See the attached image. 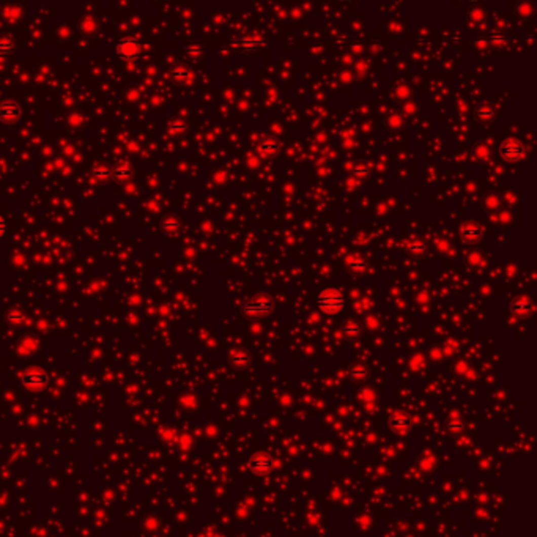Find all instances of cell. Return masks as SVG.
<instances>
[{"instance_id": "6da1fadb", "label": "cell", "mask_w": 537, "mask_h": 537, "mask_svg": "<svg viewBox=\"0 0 537 537\" xmlns=\"http://www.w3.org/2000/svg\"><path fill=\"white\" fill-rule=\"evenodd\" d=\"M115 55L119 57L120 60L123 62H133L137 60L140 54H142V45L137 38L133 36H126L117 41V45L113 48Z\"/></svg>"}, {"instance_id": "7a4b0ae2", "label": "cell", "mask_w": 537, "mask_h": 537, "mask_svg": "<svg viewBox=\"0 0 537 537\" xmlns=\"http://www.w3.org/2000/svg\"><path fill=\"white\" fill-rule=\"evenodd\" d=\"M317 304H318V308H320V311H323L326 314L339 312L340 308L343 306V295L336 288L323 290V292L318 293V296H317Z\"/></svg>"}, {"instance_id": "3957f363", "label": "cell", "mask_w": 537, "mask_h": 537, "mask_svg": "<svg viewBox=\"0 0 537 537\" xmlns=\"http://www.w3.org/2000/svg\"><path fill=\"white\" fill-rule=\"evenodd\" d=\"M49 373L45 370H27L21 375V385L28 389H41L49 383Z\"/></svg>"}, {"instance_id": "277c9868", "label": "cell", "mask_w": 537, "mask_h": 537, "mask_svg": "<svg viewBox=\"0 0 537 537\" xmlns=\"http://www.w3.org/2000/svg\"><path fill=\"white\" fill-rule=\"evenodd\" d=\"M22 117V109L16 101L5 99L0 101V122L4 123H16Z\"/></svg>"}, {"instance_id": "5b68a950", "label": "cell", "mask_w": 537, "mask_h": 537, "mask_svg": "<svg viewBox=\"0 0 537 537\" xmlns=\"http://www.w3.org/2000/svg\"><path fill=\"white\" fill-rule=\"evenodd\" d=\"M501 155L506 161H518V159L523 156V145H521L520 140H515V139L506 140L501 145Z\"/></svg>"}, {"instance_id": "8992f818", "label": "cell", "mask_w": 537, "mask_h": 537, "mask_svg": "<svg viewBox=\"0 0 537 537\" xmlns=\"http://www.w3.org/2000/svg\"><path fill=\"white\" fill-rule=\"evenodd\" d=\"M273 463H274L273 457H270L266 454H257V455H254L249 460L248 467L255 474H265V473H268L273 468Z\"/></svg>"}, {"instance_id": "52a82bcc", "label": "cell", "mask_w": 537, "mask_h": 537, "mask_svg": "<svg viewBox=\"0 0 537 537\" xmlns=\"http://www.w3.org/2000/svg\"><path fill=\"white\" fill-rule=\"evenodd\" d=\"M112 175L119 183L123 184V183H128L133 180L134 170L128 163H119V164H115V167H112Z\"/></svg>"}, {"instance_id": "ba28073f", "label": "cell", "mask_w": 537, "mask_h": 537, "mask_svg": "<svg viewBox=\"0 0 537 537\" xmlns=\"http://www.w3.org/2000/svg\"><path fill=\"white\" fill-rule=\"evenodd\" d=\"M273 309V302L270 299H254L249 301L244 306V312L252 314V315H258V314H266Z\"/></svg>"}, {"instance_id": "9c48e42d", "label": "cell", "mask_w": 537, "mask_h": 537, "mask_svg": "<svg viewBox=\"0 0 537 537\" xmlns=\"http://www.w3.org/2000/svg\"><path fill=\"white\" fill-rule=\"evenodd\" d=\"M98 28H99V25H98V22H96L93 18H84V19L79 22V25H78L79 33L84 35V36H93V35H96V33H98Z\"/></svg>"}, {"instance_id": "30bf717a", "label": "cell", "mask_w": 537, "mask_h": 537, "mask_svg": "<svg viewBox=\"0 0 537 537\" xmlns=\"http://www.w3.org/2000/svg\"><path fill=\"white\" fill-rule=\"evenodd\" d=\"M389 426H391V429L396 430V432H402V430H406L411 426V419H410L408 414L400 413V414H396L393 419H391Z\"/></svg>"}, {"instance_id": "8fae6325", "label": "cell", "mask_w": 537, "mask_h": 537, "mask_svg": "<svg viewBox=\"0 0 537 537\" xmlns=\"http://www.w3.org/2000/svg\"><path fill=\"white\" fill-rule=\"evenodd\" d=\"M92 173H93V177H95L96 180H99V181H106V180H109V178L112 177V167H109L107 164H101V163H98V164H95V166H93Z\"/></svg>"}, {"instance_id": "7c38bea8", "label": "cell", "mask_w": 537, "mask_h": 537, "mask_svg": "<svg viewBox=\"0 0 537 537\" xmlns=\"http://www.w3.org/2000/svg\"><path fill=\"white\" fill-rule=\"evenodd\" d=\"M14 46H16V43L11 36H0V60L8 57L14 51Z\"/></svg>"}, {"instance_id": "4fadbf2b", "label": "cell", "mask_w": 537, "mask_h": 537, "mask_svg": "<svg viewBox=\"0 0 537 537\" xmlns=\"http://www.w3.org/2000/svg\"><path fill=\"white\" fill-rule=\"evenodd\" d=\"M170 78H172V81H175V82H184V81H187L191 78V71L187 69L186 66H183V65L173 66L172 71H170Z\"/></svg>"}, {"instance_id": "5bb4252c", "label": "cell", "mask_w": 537, "mask_h": 537, "mask_svg": "<svg viewBox=\"0 0 537 537\" xmlns=\"http://www.w3.org/2000/svg\"><path fill=\"white\" fill-rule=\"evenodd\" d=\"M348 376H350L353 381H364L367 378V370L364 367H361V366H356V367L350 369Z\"/></svg>"}, {"instance_id": "9a60e30c", "label": "cell", "mask_w": 537, "mask_h": 537, "mask_svg": "<svg viewBox=\"0 0 537 537\" xmlns=\"http://www.w3.org/2000/svg\"><path fill=\"white\" fill-rule=\"evenodd\" d=\"M278 147H279V143L276 142V140L266 139V140H263L262 143H260L258 150L262 151V153H265V155H271V153H274L276 150H278Z\"/></svg>"}, {"instance_id": "2e32d148", "label": "cell", "mask_w": 537, "mask_h": 537, "mask_svg": "<svg viewBox=\"0 0 537 537\" xmlns=\"http://www.w3.org/2000/svg\"><path fill=\"white\" fill-rule=\"evenodd\" d=\"M511 309H512V312H514L517 317H525V315L529 312V304H528L526 301H518V302L514 304Z\"/></svg>"}, {"instance_id": "e0dca14e", "label": "cell", "mask_w": 537, "mask_h": 537, "mask_svg": "<svg viewBox=\"0 0 537 537\" xmlns=\"http://www.w3.org/2000/svg\"><path fill=\"white\" fill-rule=\"evenodd\" d=\"M24 320H25L24 314H22V312H18V311L10 312V314L7 315V322H8L10 325H21Z\"/></svg>"}, {"instance_id": "ac0fdd59", "label": "cell", "mask_w": 537, "mask_h": 537, "mask_svg": "<svg viewBox=\"0 0 537 537\" xmlns=\"http://www.w3.org/2000/svg\"><path fill=\"white\" fill-rule=\"evenodd\" d=\"M232 362H234V364L238 366V367H243V366H246L249 362V356L246 353H243V352H238V353H235L234 356H232Z\"/></svg>"}, {"instance_id": "d6986e66", "label": "cell", "mask_w": 537, "mask_h": 537, "mask_svg": "<svg viewBox=\"0 0 537 537\" xmlns=\"http://www.w3.org/2000/svg\"><path fill=\"white\" fill-rule=\"evenodd\" d=\"M163 225H164L166 230H175V228L178 227V221H175V219H172V217H169L167 221H164Z\"/></svg>"}, {"instance_id": "ffe728a7", "label": "cell", "mask_w": 537, "mask_h": 537, "mask_svg": "<svg viewBox=\"0 0 537 537\" xmlns=\"http://www.w3.org/2000/svg\"><path fill=\"white\" fill-rule=\"evenodd\" d=\"M345 332H347V334H350V336H356L359 332V328L356 325H347L345 326Z\"/></svg>"}, {"instance_id": "44dd1931", "label": "cell", "mask_w": 537, "mask_h": 537, "mask_svg": "<svg viewBox=\"0 0 537 537\" xmlns=\"http://www.w3.org/2000/svg\"><path fill=\"white\" fill-rule=\"evenodd\" d=\"M7 232V222L2 216H0V237H4V234Z\"/></svg>"}, {"instance_id": "7402d4cb", "label": "cell", "mask_w": 537, "mask_h": 537, "mask_svg": "<svg viewBox=\"0 0 537 537\" xmlns=\"http://www.w3.org/2000/svg\"><path fill=\"white\" fill-rule=\"evenodd\" d=\"M463 426H462V423H449L447 424V429L449 430H460Z\"/></svg>"}]
</instances>
